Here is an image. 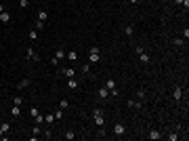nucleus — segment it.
<instances>
[{
	"label": "nucleus",
	"mask_w": 189,
	"mask_h": 141,
	"mask_svg": "<svg viewBox=\"0 0 189 141\" xmlns=\"http://www.w3.org/2000/svg\"><path fill=\"white\" fill-rule=\"evenodd\" d=\"M25 59H30V61H40V55L30 47V49H25Z\"/></svg>",
	"instance_id": "1"
},
{
	"label": "nucleus",
	"mask_w": 189,
	"mask_h": 141,
	"mask_svg": "<svg viewBox=\"0 0 189 141\" xmlns=\"http://www.w3.org/2000/svg\"><path fill=\"white\" fill-rule=\"evenodd\" d=\"M114 133L118 135V137L124 135L126 133V124H124V122H116V124H114Z\"/></svg>",
	"instance_id": "2"
},
{
	"label": "nucleus",
	"mask_w": 189,
	"mask_h": 141,
	"mask_svg": "<svg viewBox=\"0 0 189 141\" xmlns=\"http://www.w3.org/2000/svg\"><path fill=\"white\" fill-rule=\"evenodd\" d=\"M59 74H61V76H65V78H74V76H76L74 67H61V69H59Z\"/></svg>",
	"instance_id": "3"
},
{
	"label": "nucleus",
	"mask_w": 189,
	"mask_h": 141,
	"mask_svg": "<svg viewBox=\"0 0 189 141\" xmlns=\"http://www.w3.org/2000/svg\"><path fill=\"white\" fill-rule=\"evenodd\" d=\"M93 118H95V124H97V128L105 124V112H101V114H95Z\"/></svg>",
	"instance_id": "4"
},
{
	"label": "nucleus",
	"mask_w": 189,
	"mask_h": 141,
	"mask_svg": "<svg viewBox=\"0 0 189 141\" xmlns=\"http://www.w3.org/2000/svg\"><path fill=\"white\" fill-rule=\"evenodd\" d=\"M137 55H139V61H141V63H143V65H147V63H149V61H151V59H149V55H147V53H145V49H143V51H139V53H137Z\"/></svg>",
	"instance_id": "5"
},
{
	"label": "nucleus",
	"mask_w": 189,
	"mask_h": 141,
	"mask_svg": "<svg viewBox=\"0 0 189 141\" xmlns=\"http://www.w3.org/2000/svg\"><path fill=\"white\" fill-rule=\"evenodd\" d=\"M103 86H105L107 91H116V86H118V82H116L114 78H107V80L103 82Z\"/></svg>",
	"instance_id": "6"
},
{
	"label": "nucleus",
	"mask_w": 189,
	"mask_h": 141,
	"mask_svg": "<svg viewBox=\"0 0 189 141\" xmlns=\"http://www.w3.org/2000/svg\"><path fill=\"white\" fill-rule=\"evenodd\" d=\"M172 97H174V101H181L183 99V89H181V86H174V91H172Z\"/></svg>",
	"instance_id": "7"
},
{
	"label": "nucleus",
	"mask_w": 189,
	"mask_h": 141,
	"mask_svg": "<svg viewBox=\"0 0 189 141\" xmlns=\"http://www.w3.org/2000/svg\"><path fill=\"white\" fill-rule=\"evenodd\" d=\"M128 108H130V110H141V108H143V101H139V99H130V101H128Z\"/></svg>",
	"instance_id": "8"
},
{
	"label": "nucleus",
	"mask_w": 189,
	"mask_h": 141,
	"mask_svg": "<svg viewBox=\"0 0 189 141\" xmlns=\"http://www.w3.org/2000/svg\"><path fill=\"white\" fill-rule=\"evenodd\" d=\"M78 86H80V82L76 80V76H74V78H67V89H71V91H76Z\"/></svg>",
	"instance_id": "9"
},
{
	"label": "nucleus",
	"mask_w": 189,
	"mask_h": 141,
	"mask_svg": "<svg viewBox=\"0 0 189 141\" xmlns=\"http://www.w3.org/2000/svg\"><path fill=\"white\" fill-rule=\"evenodd\" d=\"M0 131H2L4 135H8L13 131V126H11V122H0Z\"/></svg>",
	"instance_id": "10"
},
{
	"label": "nucleus",
	"mask_w": 189,
	"mask_h": 141,
	"mask_svg": "<svg viewBox=\"0 0 189 141\" xmlns=\"http://www.w3.org/2000/svg\"><path fill=\"white\" fill-rule=\"evenodd\" d=\"M147 137H149V139H154V141H158V139H162V137H164V135H162V133H160V131H156V128H151Z\"/></svg>",
	"instance_id": "11"
},
{
	"label": "nucleus",
	"mask_w": 189,
	"mask_h": 141,
	"mask_svg": "<svg viewBox=\"0 0 189 141\" xmlns=\"http://www.w3.org/2000/svg\"><path fill=\"white\" fill-rule=\"evenodd\" d=\"M30 78H23V80H19V84H17V91H23V89H28V86H30Z\"/></svg>",
	"instance_id": "12"
},
{
	"label": "nucleus",
	"mask_w": 189,
	"mask_h": 141,
	"mask_svg": "<svg viewBox=\"0 0 189 141\" xmlns=\"http://www.w3.org/2000/svg\"><path fill=\"white\" fill-rule=\"evenodd\" d=\"M36 19H38V21H46V19H48V13L44 11V8H40V11L36 13Z\"/></svg>",
	"instance_id": "13"
},
{
	"label": "nucleus",
	"mask_w": 189,
	"mask_h": 141,
	"mask_svg": "<svg viewBox=\"0 0 189 141\" xmlns=\"http://www.w3.org/2000/svg\"><path fill=\"white\" fill-rule=\"evenodd\" d=\"M11 116H13V118H19V116H21V105H15V103H13V108H11Z\"/></svg>",
	"instance_id": "14"
},
{
	"label": "nucleus",
	"mask_w": 189,
	"mask_h": 141,
	"mask_svg": "<svg viewBox=\"0 0 189 141\" xmlns=\"http://www.w3.org/2000/svg\"><path fill=\"white\" fill-rule=\"evenodd\" d=\"M88 61H91V63H97V61H101V53H88Z\"/></svg>",
	"instance_id": "15"
},
{
	"label": "nucleus",
	"mask_w": 189,
	"mask_h": 141,
	"mask_svg": "<svg viewBox=\"0 0 189 141\" xmlns=\"http://www.w3.org/2000/svg\"><path fill=\"white\" fill-rule=\"evenodd\" d=\"M97 93H99V97H101V99H107V97H111L109 91H107L105 86H99V91H97Z\"/></svg>",
	"instance_id": "16"
},
{
	"label": "nucleus",
	"mask_w": 189,
	"mask_h": 141,
	"mask_svg": "<svg viewBox=\"0 0 189 141\" xmlns=\"http://www.w3.org/2000/svg\"><path fill=\"white\" fill-rule=\"evenodd\" d=\"M0 21H2V23H8V21H11V13L2 11V13H0Z\"/></svg>",
	"instance_id": "17"
},
{
	"label": "nucleus",
	"mask_w": 189,
	"mask_h": 141,
	"mask_svg": "<svg viewBox=\"0 0 189 141\" xmlns=\"http://www.w3.org/2000/svg\"><path fill=\"white\" fill-rule=\"evenodd\" d=\"M65 55H67V59H69V61H78V53H76V51H67Z\"/></svg>",
	"instance_id": "18"
},
{
	"label": "nucleus",
	"mask_w": 189,
	"mask_h": 141,
	"mask_svg": "<svg viewBox=\"0 0 189 141\" xmlns=\"http://www.w3.org/2000/svg\"><path fill=\"white\" fill-rule=\"evenodd\" d=\"M32 139H36V137H38V135H42V131H40V124H34V128H32Z\"/></svg>",
	"instance_id": "19"
},
{
	"label": "nucleus",
	"mask_w": 189,
	"mask_h": 141,
	"mask_svg": "<svg viewBox=\"0 0 189 141\" xmlns=\"http://www.w3.org/2000/svg\"><path fill=\"white\" fill-rule=\"evenodd\" d=\"M145 97H147V91L143 89V86H141V89H137V99H145Z\"/></svg>",
	"instance_id": "20"
},
{
	"label": "nucleus",
	"mask_w": 189,
	"mask_h": 141,
	"mask_svg": "<svg viewBox=\"0 0 189 141\" xmlns=\"http://www.w3.org/2000/svg\"><path fill=\"white\" fill-rule=\"evenodd\" d=\"M63 112H65V110H61V108H57L55 112H53V116H55V120H61V118H63Z\"/></svg>",
	"instance_id": "21"
},
{
	"label": "nucleus",
	"mask_w": 189,
	"mask_h": 141,
	"mask_svg": "<svg viewBox=\"0 0 189 141\" xmlns=\"http://www.w3.org/2000/svg\"><path fill=\"white\" fill-rule=\"evenodd\" d=\"M44 122H46V124L51 126L53 122H55V116H53V114H44Z\"/></svg>",
	"instance_id": "22"
},
{
	"label": "nucleus",
	"mask_w": 189,
	"mask_h": 141,
	"mask_svg": "<svg viewBox=\"0 0 189 141\" xmlns=\"http://www.w3.org/2000/svg\"><path fill=\"white\" fill-rule=\"evenodd\" d=\"M55 57H57V59L61 61L63 57H65V49H57V51H55Z\"/></svg>",
	"instance_id": "23"
},
{
	"label": "nucleus",
	"mask_w": 189,
	"mask_h": 141,
	"mask_svg": "<svg viewBox=\"0 0 189 141\" xmlns=\"http://www.w3.org/2000/svg\"><path fill=\"white\" fill-rule=\"evenodd\" d=\"M132 32H134V28H132L130 23H128V25H124V34H126V36H132Z\"/></svg>",
	"instance_id": "24"
},
{
	"label": "nucleus",
	"mask_w": 189,
	"mask_h": 141,
	"mask_svg": "<svg viewBox=\"0 0 189 141\" xmlns=\"http://www.w3.org/2000/svg\"><path fill=\"white\" fill-rule=\"evenodd\" d=\"M172 44H174V47H179V49H181V47L185 44V40H183V38H172Z\"/></svg>",
	"instance_id": "25"
},
{
	"label": "nucleus",
	"mask_w": 189,
	"mask_h": 141,
	"mask_svg": "<svg viewBox=\"0 0 189 141\" xmlns=\"http://www.w3.org/2000/svg\"><path fill=\"white\" fill-rule=\"evenodd\" d=\"M34 30H38V32L44 30V21H38V19H36V21H34Z\"/></svg>",
	"instance_id": "26"
},
{
	"label": "nucleus",
	"mask_w": 189,
	"mask_h": 141,
	"mask_svg": "<svg viewBox=\"0 0 189 141\" xmlns=\"http://www.w3.org/2000/svg\"><path fill=\"white\" fill-rule=\"evenodd\" d=\"M28 36H30V40H34V42H36V40H38V30H32V32L28 34Z\"/></svg>",
	"instance_id": "27"
},
{
	"label": "nucleus",
	"mask_w": 189,
	"mask_h": 141,
	"mask_svg": "<svg viewBox=\"0 0 189 141\" xmlns=\"http://www.w3.org/2000/svg\"><path fill=\"white\" fill-rule=\"evenodd\" d=\"M34 122H36V124H42V122H44V114H38V116H34Z\"/></svg>",
	"instance_id": "28"
},
{
	"label": "nucleus",
	"mask_w": 189,
	"mask_h": 141,
	"mask_svg": "<svg viewBox=\"0 0 189 141\" xmlns=\"http://www.w3.org/2000/svg\"><path fill=\"white\" fill-rule=\"evenodd\" d=\"M23 101H25V99H23L21 95H15V99H13V103H15V105H21Z\"/></svg>",
	"instance_id": "29"
},
{
	"label": "nucleus",
	"mask_w": 189,
	"mask_h": 141,
	"mask_svg": "<svg viewBox=\"0 0 189 141\" xmlns=\"http://www.w3.org/2000/svg\"><path fill=\"white\" fill-rule=\"evenodd\" d=\"M59 108H61V110H67V108H69V103H67V99H63V101H59Z\"/></svg>",
	"instance_id": "30"
},
{
	"label": "nucleus",
	"mask_w": 189,
	"mask_h": 141,
	"mask_svg": "<svg viewBox=\"0 0 189 141\" xmlns=\"http://www.w3.org/2000/svg\"><path fill=\"white\" fill-rule=\"evenodd\" d=\"M65 139H76V133H74V131H67V133H65Z\"/></svg>",
	"instance_id": "31"
},
{
	"label": "nucleus",
	"mask_w": 189,
	"mask_h": 141,
	"mask_svg": "<svg viewBox=\"0 0 189 141\" xmlns=\"http://www.w3.org/2000/svg\"><path fill=\"white\" fill-rule=\"evenodd\" d=\"M19 6L21 8H28L30 6V0H19Z\"/></svg>",
	"instance_id": "32"
},
{
	"label": "nucleus",
	"mask_w": 189,
	"mask_h": 141,
	"mask_svg": "<svg viewBox=\"0 0 189 141\" xmlns=\"http://www.w3.org/2000/svg\"><path fill=\"white\" fill-rule=\"evenodd\" d=\"M88 53H101V49H99V47H97V44H93V47H91V49H88Z\"/></svg>",
	"instance_id": "33"
},
{
	"label": "nucleus",
	"mask_w": 189,
	"mask_h": 141,
	"mask_svg": "<svg viewBox=\"0 0 189 141\" xmlns=\"http://www.w3.org/2000/svg\"><path fill=\"white\" fill-rule=\"evenodd\" d=\"M30 114H32V116H38L40 110H38V108H32V110H30Z\"/></svg>",
	"instance_id": "34"
},
{
	"label": "nucleus",
	"mask_w": 189,
	"mask_h": 141,
	"mask_svg": "<svg viewBox=\"0 0 189 141\" xmlns=\"http://www.w3.org/2000/svg\"><path fill=\"white\" fill-rule=\"evenodd\" d=\"M168 139H170V141H177V139H179V135H177V133H170V135H168Z\"/></svg>",
	"instance_id": "35"
},
{
	"label": "nucleus",
	"mask_w": 189,
	"mask_h": 141,
	"mask_svg": "<svg viewBox=\"0 0 189 141\" xmlns=\"http://www.w3.org/2000/svg\"><path fill=\"white\" fill-rule=\"evenodd\" d=\"M51 65H55V67H57V65H59V59H57V57H53V59H51Z\"/></svg>",
	"instance_id": "36"
},
{
	"label": "nucleus",
	"mask_w": 189,
	"mask_h": 141,
	"mask_svg": "<svg viewBox=\"0 0 189 141\" xmlns=\"http://www.w3.org/2000/svg\"><path fill=\"white\" fill-rule=\"evenodd\" d=\"M181 6H185V11H187V8H189V0H183V4Z\"/></svg>",
	"instance_id": "37"
},
{
	"label": "nucleus",
	"mask_w": 189,
	"mask_h": 141,
	"mask_svg": "<svg viewBox=\"0 0 189 141\" xmlns=\"http://www.w3.org/2000/svg\"><path fill=\"white\" fill-rule=\"evenodd\" d=\"M0 139H4V141H6V139H8V135H4L2 131H0Z\"/></svg>",
	"instance_id": "38"
},
{
	"label": "nucleus",
	"mask_w": 189,
	"mask_h": 141,
	"mask_svg": "<svg viewBox=\"0 0 189 141\" xmlns=\"http://www.w3.org/2000/svg\"><path fill=\"white\" fill-rule=\"evenodd\" d=\"M172 2H174V4H179V6H181V4H183V0H172Z\"/></svg>",
	"instance_id": "39"
},
{
	"label": "nucleus",
	"mask_w": 189,
	"mask_h": 141,
	"mask_svg": "<svg viewBox=\"0 0 189 141\" xmlns=\"http://www.w3.org/2000/svg\"><path fill=\"white\" fill-rule=\"evenodd\" d=\"M128 2H130V4H137V2H139V0H128Z\"/></svg>",
	"instance_id": "40"
},
{
	"label": "nucleus",
	"mask_w": 189,
	"mask_h": 141,
	"mask_svg": "<svg viewBox=\"0 0 189 141\" xmlns=\"http://www.w3.org/2000/svg\"><path fill=\"white\" fill-rule=\"evenodd\" d=\"M2 11H4V6H2V2H0V13H2Z\"/></svg>",
	"instance_id": "41"
}]
</instances>
